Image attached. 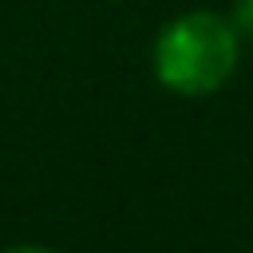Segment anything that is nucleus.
<instances>
[{
    "label": "nucleus",
    "instance_id": "f257e3e1",
    "mask_svg": "<svg viewBox=\"0 0 253 253\" xmlns=\"http://www.w3.org/2000/svg\"><path fill=\"white\" fill-rule=\"evenodd\" d=\"M237 59H241V36L233 20L206 8L166 20L150 47L154 79L182 99H202L221 91L233 79Z\"/></svg>",
    "mask_w": 253,
    "mask_h": 253
},
{
    "label": "nucleus",
    "instance_id": "f03ea898",
    "mask_svg": "<svg viewBox=\"0 0 253 253\" xmlns=\"http://www.w3.org/2000/svg\"><path fill=\"white\" fill-rule=\"evenodd\" d=\"M229 20H233L241 40H253V0H233L229 4Z\"/></svg>",
    "mask_w": 253,
    "mask_h": 253
},
{
    "label": "nucleus",
    "instance_id": "7ed1b4c3",
    "mask_svg": "<svg viewBox=\"0 0 253 253\" xmlns=\"http://www.w3.org/2000/svg\"><path fill=\"white\" fill-rule=\"evenodd\" d=\"M0 253H63L55 245H36V241H24V245H4Z\"/></svg>",
    "mask_w": 253,
    "mask_h": 253
}]
</instances>
